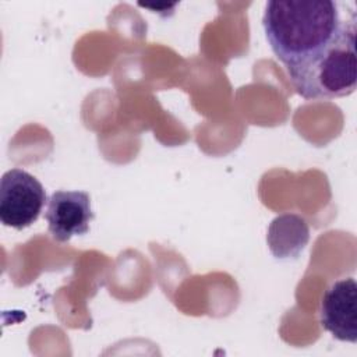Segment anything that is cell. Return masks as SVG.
I'll list each match as a JSON object with an SVG mask.
<instances>
[{"instance_id":"obj_1","label":"cell","mask_w":357,"mask_h":357,"mask_svg":"<svg viewBox=\"0 0 357 357\" xmlns=\"http://www.w3.org/2000/svg\"><path fill=\"white\" fill-rule=\"evenodd\" d=\"M342 22L337 3L329 0H272L262 17L268 43L283 66L325 46Z\"/></svg>"},{"instance_id":"obj_2","label":"cell","mask_w":357,"mask_h":357,"mask_svg":"<svg viewBox=\"0 0 357 357\" xmlns=\"http://www.w3.org/2000/svg\"><path fill=\"white\" fill-rule=\"evenodd\" d=\"M284 67L296 92L307 100H329L353 93L357 84L356 18L343 21L325 46Z\"/></svg>"},{"instance_id":"obj_3","label":"cell","mask_w":357,"mask_h":357,"mask_svg":"<svg viewBox=\"0 0 357 357\" xmlns=\"http://www.w3.org/2000/svg\"><path fill=\"white\" fill-rule=\"evenodd\" d=\"M42 183L22 169L7 170L0 181V220L4 226L22 230L38 220L45 206Z\"/></svg>"},{"instance_id":"obj_4","label":"cell","mask_w":357,"mask_h":357,"mask_svg":"<svg viewBox=\"0 0 357 357\" xmlns=\"http://www.w3.org/2000/svg\"><path fill=\"white\" fill-rule=\"evenodd\" d=\"M50 236L60 243L74 236L86 234L93 219L91 197L86 191H54L47 201L45 213Z\"/></svg>"},{"instance_id":"obj_5","label":"cell","mask_w":357,"mask_h":357,"mask_svg":"<svg viewBox=\"0 0 357 357\" xmlns=\"http://www.w3.org/2000/svg\"><path fill=\"white\" fill-rule=\"evenodd\" d=\"M321 324L342 342H357V283L353 278L332 283L321 301Z\"/></svg>"},{"instance_id":"obj_6","label":"cell","mask_w":357,"mask_h":357,"mask_svg":"<svg viewBox=\"0 0 357 357\" xmlns=\"http://www.w3.org/2000/svg\"><path fill=\"white\" fill-rule=\"evenodd\" d=\"M308 241L307 222L293 213L278 216L268 233V243L271 251L278 258H287L297 255Z\"/></svg>"}]
</instances>
